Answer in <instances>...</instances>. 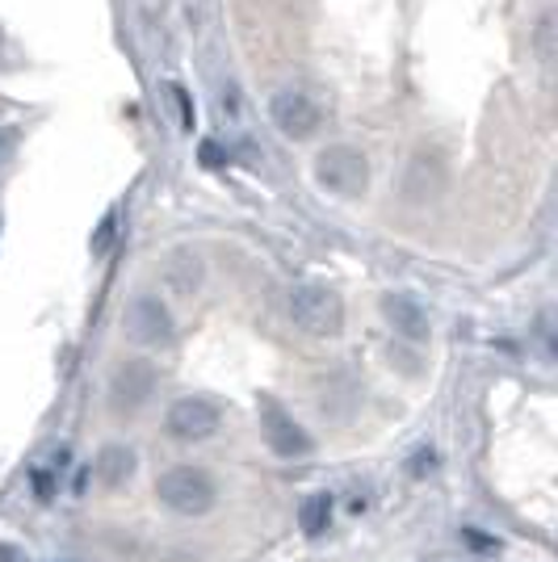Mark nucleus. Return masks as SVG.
Masks as SVG:
<instances>
[{
	"label": "nucleus",
	"instance_id": "nucleus-13",
	"mask_svg": "<svg viewBox=\"0 0 558 562\" xmlns=\"http://www.w3.org/2000/svg\"><path fill=\"white\" fill-rule=\"evenodd\" d=\"M114 227H118V215H105V219H101V227H97V235H93L97 256H101V252H110V244H114Z\"/></svg>",
	"mask_w": 558,
	"mask_h": 562
},
{
	"label": "nucleus",
	"instance_id": "nucleus-9",
	"mask_svg": "<svg viewBox=\"0 0 558 562\" xmlns=\"http://www.w3.org/2000/svg\"><path fill=\"white\" fill-rule=\"evenodd\" d=\"M148 391H152V370L143 361L123 366V374L114 378V399H118V407H139L148 399Z\"/></svg>",
	"mask_w": 558,
	"mask_h": 562
},
{
	"label": "nucleus",
	"instance_id": "nucleus-12",
	"mask_svg": "<svg viewBox=\"0 0 558 562\" xmlns=\"http://www.w3.org/2000/svg\"><path fill=\"white\" fill-rule=\"evenodd\" d=\"M168 93H173V101H177V110H181V126H186V130H193V123H198V114H193V101H189V93L181 89V85H168Z\"/></svg>",
	"mask_w": 558,
	"mask_h": 562
},
{
	"label": "nucleus",
	"instance_id": "nucleus-7",
	"mask_svg": "<svg viewBox=\"0 0 558 562\" xmlns=\"http://www.w3.org/2000/svg\"><path fill=\"white\" fill-rule=\"evenodd\" d=\"M126 332L139 344H168L173 341V319H168L160 298L143 294V298H135L130 311H126Z\"/></svg>",
	"mask_w": 558,
	"mask_h": 562
},
{
	"label": "nucleus",
	"instance_id": "nucleus-4",
	"mask_svg": "<svg viewBox=\"0 0 558 562\" xmlns=\"http://www.w3.org/2000/svg\"><path fill=\"white\" fill-rule=\"evenodd\" d=\"M168 433L177 440H206L218 433V407L202 395H186L168 407Z\"/></svg>",
	"mask_w": 558,
	"mask_h": 562
},
{
	"label": "nucleus",
	"instance_id": "nucleus-15",
	"mask_svg": "<svg viewBox=\"0 0 558 562\" xmlns=\"http://www.w3.org/2000/svg\"><path fill=\"white\" fill-rule=\"evenodd\" d=\"M202 159L215 168V164H218V148H215V143H206V148H202Z\"/></svg>",
	"mask_w": 558,
	"mask_h": 562
},
{
	"label": "nucleus",
	"instance_id": "nucleus-3",
	"mask_svg": "<svg viewBox=\"0 0 558 562\" xmlns=\"http://www.w3.org/2000/svg\"><path fill=\"white\" fill-rule=\"evenodd\" d=\"M315 177H319V186L332 189V193L357 197V193H366V186H370V164H366L362 152H353V148H328V152H319V159H315Z\"/></svg>",
	"mask_w": 558,
	"mask_h": 562
},
{
	"label": "nucleus",
	"instance_id": "nucleus-1",
	"mask_svg": "<svg viewBox=\"0 0 558 562\" xmlns=\"http://www.w3.org/2000/svg\"><path fill=\"white\" fill-rule=\"evenodd\" d=\"M155 496H160V503H168L173 512H181V516H206L215 508V483H211L206 470L173 467L160 474Z\"/></svg>",
	"mask_w": 558,
	"mask_h": 562
},
{
	"label": "nucleus",
	"instance_id": "nucleus-16",
	"mask_svg": "<svg viewBox=\"0 0 558 562\" xmlns=\"http://www.w3.org/2000/svg\"><path fill=\"white\" fill-rule=\"evenodd\" d=\"M0 562H17V559H13V550H9V546H0Z\"/></svg>",
	"mask_w": 558,
	"mask_h": 562
},
{
	"label": "nucleus",
	"instance_id": "nucleus-2",
	"mask_svg": "<svg viewBox=\"0 0 558 562\" xmlns=\"http://www.w3.org/2000/svg\"><path fill=\"white\" fill-rule=\"evenodd\" d=\"M290 319L307 336H337L344 323V307L324 285H299V290H290Z\"/></svg>",
	"mask_w": 558,
	"mask_h": 562
},
{
	"label": "nucleus",
	"instance_id": "nucleus-10",
	"mask_svg": "<svg viewBox=\"0 0 558 562\" xmlns=\"http://www.w3.org/2000/svg\"><path fill=\"white\" fill-rule=\"evenodd\" d=\"M135 470V454L130 449H123V445H114V449H105L101 458H97V474H101V483H123L126 474Z\"/></svg>",
	"mask_w": 558,
	"mask_h": 562
},
{
	"label": "nucleus",
	"instance_id": "nucleus-11",
	"mask_svg": "<svg viewBox=\"0 0 558 562\" xmlns=\"http://www.w3.org/2000/svg\"><path fill=\"white\" fill-rule=\"evenodd\" d=\"M328 521H332V500L328 496H310L303 508H299V525L307 537H319V533L328 529Z\"/></svg>",
	"mask_w": 558,
	"mask_h": 562
},
{
	"label": "nucleus",
	"instance_id": "nucleus-8",
	"mask_svg": "<svg viewBox=\"0 0 558 562\" xmlns=\"http://www.w3.org/2000/svg\"><path fill=\"white\" fill-rule=\"evenodd\" d=\"M382 311L395 323L400 336H407V341H416V344L429 341V315H424V307H420L416 298H407V294H386V298H382Z\"/></svg>",
	"mask_w": 558,
	"mask_h": 562
},
{
	"label": "nucleus",
	"instance_id": "nucleus-6",
	"mask_svg": "<svg viewBox=\"0 0 558 562\" xmlns=\"http://www.w3.org/2000/svg\"><path fill=\"white\" fill-rule=\"evenodd\" d=\"M261 429H265V440H269V449L281 454V458H303L310 449V437L281 411L274 399H265L261 404Z\"/></svg>",
	"mask_w": 558,
	"mask_h": 562
},
{
	"label": "nucleus",
	"instance_id": "nucleus-5",
	"mask_svg": "<svg viewBox=\"0 0 558 562\" xmlns=\"http://www.w3.org/2000/svg\"><path fill=\"white\" fill-rule=\"evenodd\" d=\"M269 118L278 126L281 135H290V139H307L319 130V105L310 101L307 93H299V89H286L269 101Z\"/></svg>",
	"mask_w": 558,
	"mask_h": 562
},
{
	"label": "nucleus",
	"instance_id": "nucleus-14",
	"mask_svg": "<svg viewBox=\"0 0 558 562\" xmlns=\"http://www.w3.org/2000/svg\"><path fill=\"white\" fill-rule=\"evenodd\" d=\"M13 152H17V130H0V168L9 164Z\"/></svg>",
	"mask_w": 558,
	"mask_h": 562
}]
</instances>
